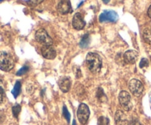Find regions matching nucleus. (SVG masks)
<instances>
[{
  "label": "nucleus",
  "mask_w": 151,
  "mask_h": 125,
  "mask_svg": "<svg viewBox=\"0 0 151 125\" xmlns=\"http://www.w3.org/2000/svg\"><path fill=\"white\" fill-rule=\"evenodd\" d=\"M86 62L90 71L93 74H97L100 71L103 66L102 58L97 53L89 52L87 54Z\"/></svg>",
  "instance_id": "nucleus-1"
},
{
  "label": "nucleus",
  "mask_w": 151,
  "mask_h": 125,
  "mask_svg": "<svg viewBox=\"0 0 151 125\" xmlns=\"http://www.w3.org/2000/svg\"><path fill=\"white\" fill-rule=\"evenodd\" d=\"M14 66L13 57L4 51H0V69L4 71H10Z\"/></svg>",
  "instance_id": "nucleus-2"
},
{
  "label": "nucleus",
  "mask_w": 151,
  "mask_h": 125,
  "mask_svg": "<svg viewBox=\"0 0 151 125\" xmlns=\"http://www.w3.org/2000/svg\"><path fill=\"white\" fill-rule=\"evenodd\" d=\"M35 41L38 44L44 46H52V40L48 35L47 31L44 29H40L35 32Z\"/></svg>",
  "instance_id": "nucleus-3"
},
{
  "label": "nucleus",
  "mask_w": 151,
  "mask_h": 125,
  "mask_svg": "<svg viewBox=\"0 0 151 125\" xmlns=\"http://www.w3.org/2000/svg\"><path fill=\"white\" fill-rule=\"evenodd\" d=\"M128 88L133 95L139 97L142 94L144 91V85L142 82L139 79H133L128 83Z\"/></svg>",
  "instance_id": "nucleus-4"
},
{
  "label": "nucleus",
  "mask_w": 151,
  "mask_h": 125,
  "mask_svg": "<svg viewBox=\"0 0 151 125\" xmlns=\"http://www.w3.org/2000/svg\"><path fill=\"white\" fill-rule=\"evenodd\" d=\"M77 115L79 121L82 124H86L90 116V110L88 106L84 103H81L78 107Z\"/></svg>",
  "instance_id": "nucleus-5"
},
{
  "label": "nucleus",
  "mask_w": 151,
  "mask_h": 125,
  "mask_svg": "<svg viewBox=\"0 0 151 125\" xmlns=\"http://www.w3.org/2000/svg\"><path fill=\"white\" fill-rule=\"evenodd\" d=\"M119 101L121 106L126 111H129L132 109L131 95L126 91H122L119 94Z\"/></svg>",
  "instance_id": "nucleus-6"
},
{
  "label": "nucleus",
  "mask_w": 151,
  "mask_h": 125,
  "mask_svg": "<svg viewBox=\"0 0 151 125\" xmlns=\"http://www.w3.org/2000/svg\"><path fill=\"white\" fill-rule=\"evenodd\" d=\"M117 20L118 14L114 10H105L100 15L99 17V21L100 22H116Z\"/></svg>",
  "instance_id": "nucleus-7"
},
{
  "label": "nucleus",
  "mask_w": 151,
  "mask_h": 125,
  "mask_svg": "<svg viewBox=\"0 0 151 125\" xmlns=\"http://www.w3.org/2000/svg\"><path fill=\"white\" fill-rule=\"evenodd\" d=\"M72 25L73 27L77 30H81L84 28L86 25L85 21L82 17V15L80 13H75L72 19Z\"/></svg>",
  "instance_id": "nucleus-8"
},
{
  "label": "nucleus",
  "mask_w": 151,
  "mask_h": 125,
  "mask_svg": "<svg viewBox=\"0 0 151 125\" xmlns=\"http://www.w3.org/2000/svg\"><path fill=\"white\" fill-rule=\"evenodd\" d=\"M58 10L60 12L61 14H68L72 12L71 2L69 1H60L58 4Z\"/></svg>",
  "instance_id": "nucleus-9"
},
{
  "label": "nucleus",
  "mask_w": 151,
  "mask_h": 125,
  "mask_svg": "<svg viewBox=\"0 0 151 125\" xmlns=\"http://www.w3.org/2000/svg\"><path fill=\"white\" fill-rule=\"evenodd\" d=\"M41 53L45 58L52 60L56 57V51L52 46H44L41 48Z\"/></svg>",
  "instance_id": "nucleus-10"
},
{
  "label": "nucleus",
  "mask_w": 151,
  "mask_h": 125,
  "mask_svg": "<svg viewBox=\"0 0 151 125\" xmlns=\"http://www.w3.org/2000/svg\"><path fill=\"white\" fill-rule=\"evenodd\" d=\"M138 53L134 50H128L125 52L123 56L124 60L128 64H134L136 63L138 58Z\"/></svg>",
  "instance_id": "nucleus-11"
},
{
  "label": "nucleus",
  "mask_w": 151,
  "mask_h": 125,
  "mask_svg": "<svg viewBox=\"0 0 151 125\" xmlns=\"http://www.w3.org/2000/svg\"><path fill=\"white\" fill-rule=\"evenodd\" d=\"M58 85L60 89L63 92L67 93L71 87V79L69 76H62L58 81Z\"/></svg>",
  "instance_id": "nucleus-12"
},
{
  "label": "nucleus",
  "mask_w": 151,
  "mask_h": 125,
  "mask_svg": "<svg viewBox=\"0 0 151 125\" xmlns=\"http://www.w3.org/2000/svg\"><path fill=\"white\" fill-rule=\"evenodd\" d=\"M114 119L116 124L121 125L126 121L127 118L125 113H123V111H122V110H117L116 112V113H115Z\"/></svg>",
  "instance_id": "nucleus-13"
},
{
  "label": "nucleus",
  "mask_w": 151,
  "mask_h": 125,
  "mask_svg": "<svg viewBox=\"0 0 151 125\" xmlns=\"http://www.w3.org/2000/svg\"><path fill=\"white\" fill-rule=\"evenodd\" d=\"M89 43H90V38H89V35L88 34H86L84 35L81 38V41L80 42V46L83 49H85L87 48L89 45Z\"/></svg>",
  "instance_id": "nucleus-14"
},
{
  "label": "nucleus",
  "mask_w": 151,
  "mask_h": 125,
  "mask_svg": "<svg viewBox=\"0 0 151 125\" xmlns=\"http://www.w3.org/2000/svg\"><path fill=\"white\" fill-rule=\"evenodd\" d=\"M21 88H22V84H21V82H19V81H17V82H16V84H15L13 91H11L12 94L13 95L14 98H17L18 96L20 94Z\"/></svg>",
  "instance_id": "nucleus-15"
},
{
  "label": "nucleus",
  "mask_w": 151,
  "mask_h": 125,
  "mask_svg": "<svg viewBox=\"0 0 151 125\" xmlns=\"http://www.w3.org/2000/svg\"><path fill=\"white\" fill-rule=\"evenodd\" d=\"M97 97L99 99L100 101L102 102H106L107 101V96L105 94L104 91H103V88H99L98 90H97Z\"/></svg>",
  "instance_id": "nucleus-16"
},
{
  "label": "nucleus",
  "mask_w": 151,
  "mask_h": 125,
  "mask_svg": "<svg viewBox=\"0 0 151 125\" xmlns=\"http://www.w3.org/2000/svg\"><path fill=\"white\" fill-rule=\"evenodd\" d=\"M143 39L147 44H151V32L148 29H145L143 32Z\"/></svg>",
  "instance_id": "nucleus-17"
},
{
  "label": "nucleus",
  "mask_w": 151,
  "mask_h": 125,
  "mask_svg": "<svg viewBox=\"0 0 151 125\" xmlns=\"http://www.w3.org/2000/svg\"><path fill=\"white\" fill-rule=\"evenodd\" d=\"M21 109H22V107H21V106L19 105V104H15V105L12 107V112H13V115L15 118L18 117L19 113L21 112Z\"/></svg>",
  "instance_id": "nucleus-18"
},
{
  "label": "nucleus",
  "mask_w": 151,
  "mask_h": 125,
  "mask_svg": "<svg viewBox=\"0 0 151 125\" xmlns=\"http://www.w3.org/2000/svg\"><path fill=\"white\" fill-rule=\"evenodd\" d=\"M63 116H64L65 119H66L68 123H69V121H70V113H69V111H68L66 105L63 106Z\"/></svg>",
  "instance_id": "nucleus-19"
},
{
  "label": "nucleus",
  "mask_w": 151,
  "mask_h": 125,
  "mask_svg": "<svg viewBox=\"0 0 151 125\" xmlns=\"http://www.w3.org/2000/svg\"><path fill=\"white\" fill-rule=\"evenodd\" d=\"M99 125H109V120L107 118H105L103 116L100 117L98 120Z\"/></svg>",
  "instance_id": "nucleus-20"
},
{
  "label": "nucleus",
  "mask_w": 151,
  "mask_h": 125,
  "mask_svg": "<svg viewBox=\"0 0 151 125\" xmlns=\"http://www.w3.org/2000/svg\"><path fill=\"white\" fill-rule=\"evenodd\" d=\"M148 66H149L148 60H147V59H146V58L142 59L141 61H140V63H139V67L141 68V69H142V68L147 67Z\"/></svg>",
  "instance_id": "nucleus-21"
},
{
  "label": "nucleus",
  "mask_w": 151,
  "mask_h": 125,
  "mask_svg": "<svg viewBox=\"0 0 151 125\" xmlns=\"http://www.w3.org/2000/svg\"><path fill=\"white\" fill-rule=\"evenodd\" d=\"M28 70H29V67H27V66H24V67H22V69L16 73V75H17V76H22V75L26 74L27 72L28 71Z\"/></svg>",
  "instance_id": "nucleus-22"
},
{
  "label": "nucleus",
  "mask_w": 151,
  "mask_h": 125,
  "mask_svg": "<svg viewBox=\"0 0 151 125\" xmlns=\"http://www.w3.org/2000/svg\"><path fill=\"white\" fill-rule=\"evenodd\" d=\"M5 99V94H4V91L1 86H0V104H3Z\"/></svg>",
  "instance_id": "nucleus-23"
},
{
  "label": "nucleus",
  "mask_w": 151,
  "mask_h": 125,
  "mask_svg": "<svg viewBox=\"0 0 151 125\" xmlns=\"http://www.w3.org/2000/svg\"><path fill=\"white\" fill-rule=\"evenodd\" d=\"M128 125H141V124H140V122L137 119H134L130 121L129 123H128Z\"/></svg>",
  "instance_id": "nucleus-24"
},
{
  "label": "nucleus",
  "mask_w": 151,
  "mask_h": 125,
  "mask_svg": "<svg viewBox=\"0 0 151 125\" xmlns=\"http://www.w3.org/2000/svg\"><path fill=\"white\" fill-rule=\"evenodd\" d=\"M76 72H75V76H76L77 78H80L81 76H82V73H81V69H79V68H78V69H76Z\"/></svg>",
  "instance_id": "nucleus-25"
},
{
  "label": "nucleus",
  "mask_w": 151,
  "mask_h": 125,
  "mask_svg": "<svg viewBox=\"0 0 151 125\" xmlns=\"http://www.w3.org/2000/svg\"><path fill=\"white\" fill-rule=\"evenodd\" d=\"M42 1H27V2L32 3V4H33V5H36V4H40V3H41Z\"/></svg>",
  "instance_id": "nucleus-26"
},
{
  "label": "nucleus",
  "mask_w": 151,
  "mask_h": 125,
  "mask_svg": "<svg viewBox=\"0 0 151 125\" xmlns=\"http://www.w3.org/2000/svg\"><path fill=\"white\" fill-rule=\"evenodd\" d=\"M147 15L150 18H151V5L150 6V7L148 8V10H147Z\"/></svg>",
  "instance_id": "nucleus-27"
},
{
  "label": "nucleus",
  "mask_w": 151,
  "mask_h": 125,
  "mask_svg": "<svg viewBox=\"0 0 151 125\" xmlns=\"http://www.w3.org/2000/svg\"><path fill=\"white\" fill-rule=\"evenodd\" d=\"M72 125H77L76 124V121H75V120L73 121V123H72Z\"/></svg>",
  "instance_id": "nucleus-28"
},
{
  "label": "nucleus",
  "mask_w": 151,
  "mask_h": 125,
  "mask_svg": "<svg viewBox=\"0 0 151 125\" xmlns=\"http://www.w3.org/2000/svg\"><path fill=\"white\" fill-rule=\"evenodd\" d=\"M103 2H104V3H109V1H103Z\"/></svg>",
  "instance_id": "nucleus-29"
}]
</instances>
